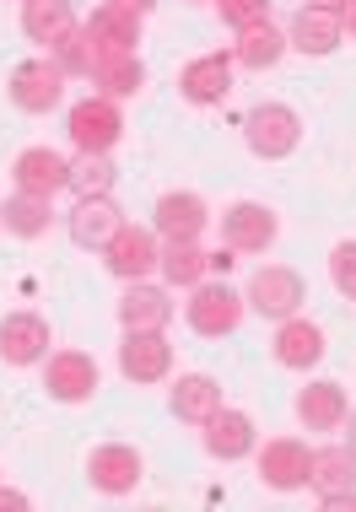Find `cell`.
<instances>
[{"label": "cell", "instance_id": "6da1fadb", "mask_svg": "<svg viewBox=\"0 0 356 512\" xmlns=\"http://www.w3.org/2000/svg\"><path fill=\"white\" fill-rule=\"evenodd\" d=\"M243 141L259 162H286L303 146V114L292 103H254L243 119Z\"/></svg>", "mask_w": 356, "mask_h": 512}, {"label": "cell", "instance_id": "7a4b0ae2", "mask_svg": "<svg viewBox=\"0 0 356 512\" xmlns=\"http://www.w3.org/2000/svg\"><path fill=\"white\" fill-rule=\"evenodd\" d=\"M243 313H249V302H243V292H232L227 281H200V286H189L184 318H189V329H195V335L222 340V335H232V329L243 324Z\"/></svg>", "mask_w": 356, "mask_h": 512}, {"label": "cell", "instance_id": "3957f363", "mask_svg": "<svg viewBox=\"0 0 356 512\" xmlns=\"http://www.w3.org/2000/svg\"><path fill=\"white\" fill-rule=\"evenodd\" d=\"M243 302H249L259 318L281 324V318L303 313L308 286H303V275H297L292 265H259V270L249 275V292H243Z\"/></svg>", "mask_w": 356, "mask_h": 512}, {"label": "cell", "instance_id": "277c9868", "mask_svg": "<svg viewBox=\"0 0 356 512\" xmlns=\"http://www.w3.org/2000/svg\"><path fill=\"white\" fill-rule=\"evenodd\" d=\"M65 135H71L76 151H114L125 141V114H119V103L108 98H81L71 114H65Z\"/></svg>", "mask_w": 356, "mask_h": 512}, {"label": "cell", "instance_id": "5b68a950", "mask_svg": "<svg viewBox=\"0 0 356 512\" xmlns=\"http://www.w3.org/2000/svg\"><path fill=\"white\" fill-rule=\"evenodd\" d=\"M65 81L71 76L54 65V54H38V60H22L17 71H11L6 92L22 114H49V108H60V98H65Z\"/></svg>", "mask_w": 356, "mask_h": 512}, {"label": "cell", "instance_id": "8992f818", "mask_svg": "<svg viewBox=\"0 0 356 512\" xmlns=\"http://www.w3.org/2000/svg\"><path fill=\"white\" fill-rule=\"evenodd\" d=\"M157 259H162V248H157V232L152 227H135V221H125V227L108 238V248H103V265H108V275L114 281H146V275L157 270Z\"/></svg>", "mask_w": 356, "mask_h": 512}, {"label": "cell", "instance_id": "52a82bcc", "mask_svg": "<svg viewBox=\"0 0 356 512\" xmlns=\"http://www.w3.org/2000/svg\"><path fill=\"white\" fill-rule=\"evenodd\" d=\"M276 232H281V221L265 200H238L222 211V238L232 254H265L276 243Z\"/></svg>", "mask_w": 356, "mask_h": 512}, {"label": "cell", "instance_id": "ba28073f", "mask_svg": "<svg viewBox=\"0 0 356 512\" xmlns=\"http://www.w3.org/2000/svg\"><path fill=\"white\" fill-rule=\"evenodd\" d=\"M11 184H17L22 195L54 200L60 189H71V157L54 151V146H27V151H17V162H11Z\"/></svg>", "mask_w": 356, "mask_h": 512}, {"label": "cell", "instance_id": "9c48e42d", "mask_svg": "<svg viewBox=\"0 0 356 512\" xmlns=\"http://www.w3.org/2000/svg\"><path fill=\"white\" fill-rule=\"evenodd\" d=\"M49 318L44 313H6L0 318V362L6 367H38L49 362Z\"/></svg>", "mask_w": 356, "mask_h": 512}, {"label": "cell", "instance_id": "30bf717a", "mask_svg": "<svg viewBox=\"0 0 356 512\" xmlns=\"http://www.w3.org/2000/svg\"><path fill=\"white\" fill-rule=\"evenodd\" d=\"M205 227H211V205H205L195 189H173V195H162L157 211H152V232L162 243H200Z\"/></svg>", "mask_w": 356, "mask_h": 512}, {"label": "cell", "instance_id": "8fae6325", "mask_svg": "<svg viewBox=\"0 0 356 512\" xmlns=\"http://www.w3.org/2000/svg\"><path fill=\"white\" fill-rule=\"evenodd\" d=\"M141 475H146V459L130 442H103L87 459V480H92V491H103V496H130L141 486Z\"/></svg>", "mask_w": 356, "mask_h": 512}, {"label": "cell", "instance_id": "7c38bea8", "mask_svg": "<svg viewBox=\"0 0 356 512\" xmlns=\"http://www.w3.org/2000/svg\"><path fill=\"white\" fill-rule=\"evenodd\" d=\"M98 362H92L87 351H54L44 362V389L49 399H60V405H87L92 394H98Z\"/></svg>", "mask_w": 356, "mask_h": 512}, {"label": "cell", "instance_id": "4fadbf2b", "mask_svg": "<svg viewBox=\"0 0 356 512\" xmlns=\"http://www.w3.org/2000/svg\"><path fill=\"white\" fill-rule=\"evenodd\" d=\"M119 372H125V383L135 389H146V383H162L173 372V345L162 329H141V335H125L119 345Z\"/></svg>", "mask_w": 356, "mask_h": 512}, {"label": "cell", "instance_id": "5bb4252c", "mask_svg": "<svg viewBox=\"0 0 356 512\" xmlns=\"http://www.w3.org/2000/svg\"><path fill=\"white\" fill-rule=\"evenodd\" d=\"M125 227V211L114 205V195H87L71 205V216H65V232H71L76 248H108V238Z\"/></svg>", "mask_w": 356, "mask_h": 512}, {"label": "cell", "instance_id": "9a60e30c", "mask_svg": "<svg viewBox=\"0 0 356 512\" xmlns=\"http://www.w3.org/2000/svg\"><path fill=\"white\" fill-rule=\"evenodd\" d=\"M270 351H276V362L286 372H308V367L324 362L330 345H324V329L313 324V318L292 313V318H281V324H276V345H270Z\"/></svg>", "mask_w": 356, "mask_h": 512}, {"label": "cell", "instance_id": "2e32d148", "mask_svg": "<svg viewBox=\"0 0 356 512\" xmlns=\"http://www.w3.org/2000/svg\"><path fill=\"white\" fill-rule=\"evenodd\" d=\"M178 92H184V103L195 108H216L232 92V54H200V60H189L184 71H178Z\"/></svg>", "mask_w": 356, "mask_h": 512}, {"label": "cell", "instance_id": "e0dca14e", "mask_svg": "<svg viewBox=\"0 0 356 512\" xmlns=\"http://www.w3.org/2000/svg\"><path fill=\"white\" fill-rule=\"evenodd\" d=\"M308 442L303 437H270L259 453V480L270 491H303L308 486Z\"/></svg>", "mask_w": 356, "mask_h": 512}, {"label": "cell", "instance_id": "ac0fdd59", "mask_svg": "<svg viewBox=\"0 0 356 512\" xmlns=\"http://www.w3.org/2000/svg\"><path fill=\"white\" fill-rule=\"evenodd\" d=\"M200 432H205V453L222 459V464H238V459H249V453H254V415L249 410L222 405L211 421L200 426Z\"/></svg>", "mask_w": 356, "mask_h": 512}, {"label": "cell", "instance_id": "d6986e66", "mask_svg": "<svg viewBox=\"0 0 356 512\" xmlns=\"http://www.w3.org/2000/svg\"><path fill=\"white\" fill-rule=\"evenodd\" d=\"M286 44L297 54H313V60H324V54H335L346 44V27H340V11H324V6H303L286 27Z\"/></svg>", "mask_w": 356, "mask_h": 512}, {"label": "cell", "instance_id": "ffe728a7", "mask_svg": "<svg viewBox=\"0 0 356 512\" xmlns=\"http://www.w3.org/2000/svg\"><path fill=\"white\" fill-rule=\"evenodd\" d=\"M119 324L125 335H141V329H168L173 324V297L152 281H130L125 297H119Z\"/></svg>", "mask_w": 356, "mask_h": 512}, {"label": "cell", "instance_id": "44dd1931", "mask_svg": "<svg viewBox=\"0 0 356 512\" xmlns=\"http://www.w3.org/2000/svg\"><path fill=\"white\" fill-rule=\"evenodd\" d=\"M141 22H146V17H135L130 6H119V0H103V6L92 11V17L81 22V27L92 33L98 54H125V49L141 44Z\"/></svg>", "mask_w": 356, "mask_h": 512}, {"label": "cell", "instance_id": "7402d4cb", "mask_svg": "<svg viewBox=\"0 0 356 512\" xmlns=\"http://www.w3.org/2000/svg\"><path fill=\"white\" fill-rule=\"evenodd\" d=\"M346 389L330 378L308 383V389H297V421H303V432H340L346 426Z\"/></svg>", "mask_w": 356, "mask_h": 512}, {"label": "cell", "instance_id": "603a6c76", "mask_svg": "<svg viewBox=\"0 0 356 512\" xmlns=\"http://www.w3.org/2000/svg\"><path fill=\"white\" fill-rule=\"evenodd\" d=\"M146 87V65H141V54L125 49V54H98V65H92V92L108 103H125L135 98V92Z\"/></svg>", "mask_w": 356, "mask_h": 512}, {"label": "cell", "instance_id": "cb8c5ba5", "mask_svg": "<svg viewBox=\"0 0 356 512\" xmlns=\"http://www.w3.org/2000/svg\"><path fill=\"white\" fill-rule=\"evenodd\" d=\"M168 405L184 426H205L216 410H222V383H216L211 372H184V378L173 383Z\"/></svg>", "mask_w": 356, "mask_h": 512}, {"label": "cell", "instance_id": "d4e9b609", "mask_svg": "<svg viewBox=\"0 0 356 512\" xmlns=\"http://www.w3.org/2000/svg\"><path fill=\"white\" fill-rule=\"evenodd\" d=\"M308 491H319V502L324 496H340V491H356V453L346 442L308 453Z\"/></svg>", "mask_w": 356, "mask_h": 512}, {"label": "cell", "instance_id": "484cf974", "mask_svg": "<svg viewBox=\"0 0 356 512\" xmlns=\"http://www.w3.org/2000/svg\"><path fill=\"white\" fill-rule=\"evenodd\" d=\"M76 6L71 0H22V33L33 38V44L54 49L65 33H76Z\"/></svg>", "mask_w": 356, "mask_h": 512}, {"label": "cell", "instance_id": "4316f807", "mask_svg": "<svg viewBox=\"0 0 356 512\" xmlns=\"http://www.w3.org/2000/svg\"><path fill=\"white\" fill-rule=\"evenodd\" d=\"M0 227L11 232V238H22V243H33V238H44V232L54 227V200L44 195H11L6 205H0Z\"/></svg>", "mask_w": 356, "mask_h": 512}, {"label": "cell", "instance_id": "83f0119b", "mask_svg": "<svg viewBox=\"0 0 356 512\" xmlns=\"http://www.w3.org/2000/svg\"><path fill=\"white\" fill-rule=\"evenodd\" d=\"M286 49H292V44H286V33H276L270 22H259V27H243V33H238V44H232V65H243V71H276Z\"/></svg>", "mask_w": 356, "mask_h": 512}, {"label": "cell", "instance_id": "f1b7e54d", "mask_svg": "<svg viewBox=\"0 0 356 512\" xmlns=\"http://www.w3.org/2000/svg\"><path fill=\"white\" fill-rule=\"evenodd\" d=\"M157 270H162V281L168 286H200L205 275H211V254H205L200 243H168L162 248V259H157Z\"/></svg>", "mask_w": 356, "mask_h": 512}, {"label": "cell", "instance_id": "f546056e", "mask_svg": "<svg viewBox=\"0 0 356 512\" xmlns=\"http://www.w3.org/2000/svg\"><path fill=\"white\" fill-rule=\"evenodd\" d=\"M114 184H119V168H114V157H108V151H81V157L71 162V189H76V200H87V195H114Z\"/></svg>", "mask_w": 356, "mask_h": 512}, {"label": "cell", "instance_id": "4dcf8cb0", "mask_svg": "<svg viewBox=\"0 0 356 512\" xmlns=\"http://www.w3.org/2000/svg\"><path fill=\"white\" fill-rule=\"evenodd\" d=\"M49 54H54V65H60L65 76H92V65H98V44H92V33H87V27L65 33V38H60V44H54Z\"/></svg>", "mask_w": 356, "mask_h": 512}, {"label": "cell", "instance_id": "1f68e13d", "mask_svg": "<svg viewBox=\"0 0 356 512\" xmlns=\"http://www.w3.org/2000/svg\"><path fill=\"white\" fill-rule=\"evenodd\" d=\"M216 11H222V22L232 27V33L270 22V0H216Z\"/></svg>", "mask_w": 356, "mask_h": 512}, {"label": "cell", "instance_id": "d6a6232c", "mask_svg": "<svg viewBox=\"0 0 356 512\" xmlns=\"http://www.w3.org/2000/svg\"><path fill=\"white\" fill-rule=\"evenodd\" d=\"M330 281L340 297L356 302V243H335L330 248Z\"/></svg>", "mask_w": 356, "mask_h": 512}, {"label": "cell", "instance_id": "836d02e7", "mask_svg": "<svg viewBox=\"0 0 356 512\" xmlns=\"http://www.w3.org/2000/svg\"><path fill=\"white\" fill-rule=\"evenodd\" d=\"M324 512H356V491H340V496H324Z\"/></svg>", "mask_w": 356, "mask_h": 512}, {"label": "cell", "instance_id": "e575fe53", "mask_svg": "<svg viewBox=\"0 0 356 512\" xmlns=\"http://www.w3.org/2000/svg\"><path fill=\"white\" fill-rule=\"evenodd\" d=\"M22 507H27V496H22V491L0 486V512H22Z\"/></svg>", "mask_w": 356, "mask_h": 512}, {"label": "cell", "instance_id": "d590c367", "mask_svg": "<svg viewBox=\"0 0 356 512\" xmlns=\"http://www.w3.org/2000/svg\"><path fill=\"white\" fill-rule=\"evenodd\" d=\"M340 27H346V33L356 38V0H346V6H340Z\"/></svg>", "mask_w": 356, "mask_h": 512}, {"label": "cell", "instance_id": "8d00e7d4", "mask_svg": "<svg viewBox=\"0 0 356 512\" xmlns=\"http://www.w3.org/2000/svg\"><path fill=\"white\" fill-rule=\"evenodd\" d=\"M119 6H130L135 17H152V11H157V0H119Z\"/></svg>", "mask_w": 356, "mask_h": 512}, {"label": "cell", "instance_id": "74e56055", "mask_svg": "<svg viewBox=\"0 0 356 512\" xmlns=\"http://www.w3.org/2000/svg\"><path fill=\"white\" fill-rule=\"evenodd\" d=\"M346 448L356 453V410H346Z\"/></svg>", "mask_w": 356, "mask_h": 512}, {"label": "cell", "instance_id": "f35d334b", "mask_svg": "<svg viewBox=\"0 0 356 512\" xmlns=\"http://www.w3.org/2000/svg\"><path fill=\"white\" fill-rule=\"evenodd\" d=\"M303 6H324V11H340L346 0H303Z\"/></svg>", "mask_w": 356, "mask_h": 512}, {"label": "cell", "instance_id": "ab89813d", "mask_svg": "<svg viewBox=\"0 0 356 512\" xmlns=\"http://www.w3.org/2000/svg\"><path fill=\"white\" fill-rule=\"evenodd\" d=\"M200 6H216V0H200Z\"/></svg>", "mask_w": 356, "mask_h": 512}]
</instances>
